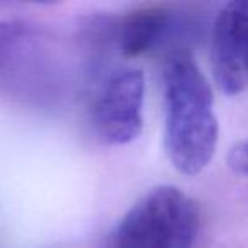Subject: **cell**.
Listing matches in <instances>:
<instances>
[{
  "instance_id": "obj_1",
  "label": "cell",
  "mask_w": 248,
  "mask_h": 248,
  "mask_svg": "<svg viewBox=\"0 0 248 248\" xmlns=\"http://www.w3.org/2000/svg\"><path fill=\"white\" fill-rule=\"evenodd\" d=\"M65 46L29 21H0V99L32 109H53L73 89Z\"/></svg>"
},
{
  "instance_id": "obj_2",
  "label": "cell",
  "mask_w": 248,
  "mask_h": 248,
  "mask_svg": "<svg viewBox=\"0 0 248 248\" xmlns=\"http://www.w3.org/2000/svg\"><path fill=\"white\" fill-rule=\"evenodd\" d=\"M165 131L170 163L186 175L201 173L213 160L219 126L211 83L189 53L173 51L163 68Z\"/></svg>"
},
{
  "instance_id": "obj_3",
  "label": "cell",
  "mask_w": 248,
  "mask_h": 248,
  "mask_svg": "<svg viewBox=\"0 0 248 248\" xmlns=\"http://www.w3.org/2000/svg\"><path fill=\"white\" fill-rule=\"evenodd\" d=\"M201 209L173 186H158L140 197L106 234L100 248H194Z\"/></svg>"
},
{
  "instance_id": "obj_4",
  "label": "cell",
  "mask_w": 248,
  "mask_h": 248,
  "mask_svg": "<svg viewBox=\"0 0 248 248\" xmlns=\"http://www.w3.org/2000/svg\"><path fill=\"white\" fill-rule=\"evenodd\" d=\"M145 77L136 68L112 72L92 102V124L107 145H128L143 129Z\"/></svg>"
},
{
  "instance_id": "obj_5",
  "label": "cell",
  "mask_w": 248,
  "mask_h": 248,
  "mask_svg": "<svg viewBox=\"0 0 248 248\" xmlns=\"http://www.w3.org/2000/svg\"><path fill=\"white\" fill-rule=\"evenodd\" d=\"M211 62L217 87L228 95L248 83L245 65V0L230 2L217 14L213 28Z\"/></svg>"
},
{
  "instance_id": "obj_6",
  "label": "cell",
  "mask_w": 248,
  "mask_h": 248,
  "mask_svg": "<svg viewBox=\"0 0 248 248\" xmlns=\"http://www.w3.org/2000/svg\"><path fill=\"white\" fill-rule=\"evenodd\" d=\"M173 14L165 7H145L124 16L112 28V39L126 58L148 55L172 32Z\"/></svg>"
},
{
  "instance_id": "obj_7",
  "label": "cell",
  "mask_w": 248,
  "mask_h": 248,
  "mask_svg": "<svg viewBox=\"0 0 248 248\" xmlns=\"http://www.w3.org/2000/svg\"><path fill=\"white\" fill-rule=\"evenodd\" d=\"M228 165L233 172L248 175V140L233 145L228 153Z\"/></svg>"
},
{
  "instance_id": "obj_8",
  "label": "cell",
  "mask_w": 248,
  "mask_h": 248,
  "mask_svg": "<svg viewBox=\"0 0 248 248\" xmlns=\"http://www.w3.org/2000/svg\"><path fill=\"white\" fill-rule=\"evenodd\" d=\"M245 63L248 72V0H245Z\"/></svg>"
}]
</instances>
